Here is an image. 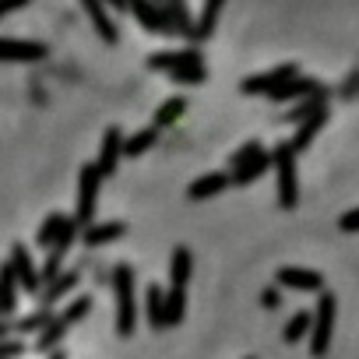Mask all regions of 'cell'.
<instances>
[{
  "mask_svg": "<svg viewBox=\"0 0 359 359\" xmlns=\"http://www.w3.org/2000/svg\"><path fill=\"white\" fill-rule=\"evenodd\" d=\"M334 313H338V299L334 292H320L317 310H313V331H310V352L320 359L331 348V334H334Z\"/></svg>",
  "mask_w": 359,
  "mask_h": 359,
  "instance_id": "obj_4",
  "label": "cell"
},
{
  "mask_svg": "<svg viewBox=\"0 0 359 359\" xmlns=\"http://www.w3.org/2000/svg\"><path fill=\"white\" fill-rule=\"evenodd\" d=\"M229 184H233V180H229L226 172H205L201 180H194V184L187 187V198H191V201H205V198L222 194Z\"/></svg>",
  "mask_w": 359,
  "mask_h": 359,
  "instance_id": "obj_13",
  "label": "cell"
},
{
  "mask_svg": "<svg viewBox=\"0 0 359 359\" xmlns=\"http://www.w3.org/2000/svg\"><path fill=\"white\" fill-rule=\"evenodd\" d=\"M25 352V341L22 338H8V341H0V359H18Z\"/></svg>",
  "mask_w": 359,
  "mask_h": 359,
  "instance_id": "obj_32",
  "label": "cell"
},
{
  "mask_svg": "<svg viewBox=\"0 0 359 359\" xmlns=\"http://www.w3.org/2000/svg\"><path fill=\"white\" fill-rule=\"evenodd\" d=\"M99 184H102V172H99V165H95V162L81 165V176H78V208H74V222H78V229L95 226Z\"/></svg>",
  "mask_w": 359,
  "mask_h": 359,
  "instance_id": "obj_3",
  "label": "cell"
},
{
  "mask_svg": "<svg viewBox=\"0 0 359 359\" xmlns=\"http://www.w3.org/2000/svg\"><path fill=\"white\" fill-rule=\"evenodd\" d=\"M226 0H205V11H201V22H198V39H208L215 32V22H219V11H222Z\"/></svg>",
  "mask_w": 359,
  "mask_h": 359,
  "instance_id": "obj_27",
  "label": "cell"
},
{
  "mask_svg": "<svg viewBox=\"0 0 359 359\" xmlns=\"http://www.w3.org/2000/svg\"><path fill=\"white\" fill-rule=\"evenodd\" d=\"M109 285L116 292V334L130 338L137 331V289H134L130 264H116L109 271Z\"/></svg>",
  "mask_w": 359,
  "mask_h": 359,
  "instance_id": "obj_1",
  "label": "cell"
},
{
  "mask_svg": "<svg viewBox=\"0 0 359 359\" xmlns=\"http://www.w3.org/2000/svg\"><path fill=\"white\" fill-rule=\"evenodd\" d=\"M191 64H201V53L198 50H180V53H151L148 57V67L151 71H180V67H191Z\"/></svg>",
  "mask_w": 359,
  "mask_h": 359,
  "instance_id": "obj_14",
  "label": "cell"
},
{
  "mask_svg": "<svg viewBox=\"0 0 359 359\" xmlns=\"http://www.w3.org/2000/svg\"><path fill=\"white\" fill-rule=\"evenodd\" d=\"M247 359H254V355H247Z\"/></svg>",
  "mask_w": 359,
  "mask_h": 359,
  "instance_id": "obj_41",
  "label": "cell"
},
{
  "mask_svg": "<svg viewBox=\"0 0 359 359\" xmlns=\"http://www.w3.org/2000/svg\"><path fill=\"white\" fill-rule=\"evenodd\" d=\"M191 275H194V257H191V250H187V247H176L172 257H169V282H172V289H187Z\"/></svg>",
  "mask_w": 359,
  "mask_h": 359,
  "instance_id": "obj_15",
  "label": "cell"
},
{
  "mask_svg": "<svg viewBox=\"0 0 359 359\" xmlns=\"http://www.w3.org/2000/svg\"><path fill=\"white\" fill-rule=\"evenodd\" d=\"M50 359H67V352H60V348H57V352H50Z\"/></svg>",
  "mask_w": 359,
  "mask_h": 359,
  "instance_id": "obj_38",
  "label": "cell"
},
{
  "mask_svg": "<svg viewBox=\"0 0 359 359\" xmlns=\"http://www.w3.org/2000/svg\"><path fill=\"white\" fill-rule=\"evenodd\" d=\"M299 74V67L296 64H282V67H271L268 74H257V78H247L243 85H240V92L243 95H271L275 88H282L289 78H296Z\"/></svg>",
  "mask_w": 359,
  "mask_h": 359,
  "instance_id": "obj_7",
  "label": "cell"
},
{
  "mask_svg": "<svg viewBox=\"0 0 359 359\" xmlns=\"http://www.w3.org/2000/svg\"><path fill=\"white\" fill-rule=\"evenodd\" d=\"M184 313H187V292L184 289H169L165 292V324L176 327L180 320H184Z\"/></svg>",
  "mask_w": 359,
  "mask_h": 359,
  "instance_id": "obj_25",
  "label": "cell"
},
{
  "mask_svg": "<svg viewBox=\"0 0 359 359\" xmlns=\"http://www.w3.org/2000/svg\"><path fill=\"white\" fill-rule=\"evenodd\" d=\"M127 4H137V0H127Z\"/></svg>",
  "mask_w": 359,
  "mask_h": 359,
  "instance_id": "obj_39",
  "label": "cell"
},
{
  "mask_svg": "<svg viewBox=\"0 0 359 359\" xmlns=\"http://www.w3.org/2000/svg\"><path fill=\"white\" fill-rule=\"evenodd\" d=\"M25 4H29V0H0V18H8V15L22 11Z\"/></svg>",
  "mask_w": 359,
  "mask_h": 359,
  "instance_id": "obj_35",
  "label": "cell"
},
{
  "mask_svg": "<svg viewBox=\"0 0 359 359\" xmlns=\"http://www.w3.org/2000/svg\"><path fill=\"white\" fill-rule=\"evenodd\" d=\"M310 331H313V313H310V310H296V313L289 317V324L282 327V341H285V345H296V341H303Z\"/></svg>",
  "mask_w": 359,
  "mask_h": 359,
  "instance_id": "obj_19",
  "label": "cell"
},
{
  "mask_svg": "<svg viewBox=\"0 0 359 359\" xmlns=\"http://www.w3.org/2000/svg\"><path fill=\"white\" fill-rule=\"evenodd\" d=\"M102 4H109L113 11H130V4H127V0H102Z\"/></svg>",
  "mask_w": 359,
  "mask_h": 359,
  "instance_id": "obj_37",
  "label": "cell"
},
{
  "mask_svg": "<svg viewBox=\"0 0 359 359\" xmlns=\"http://www.w3.org/2000/svg\"><path fill=\"white\" fill-rule=\"evenodd\" d=\"M144 313H148V324L155 331H165L169 327L165 324V292H162V285H148L144 289Z\"/></svg>",
  "mask_w": 359,
  "mask_h": 359,
  "instance_id": "obj_18",
  "label": "cell"
},
{
  "mask_svg": "<svg viewBox=\"0 0 359 359\" xmlns=\"http://www.w3.org/2000/svg\"><path fill=\"white\" fill-rule=\"evenodd\" d=\"M11 331H15V324H11V320H0V341H8V338H11Z\"/></svg>",
  "mask_w": 359,
  "mask_h": 359,
  "instance_id": "obj_36",
  "label": "cell"
},
{
  "mask_svg": "<svg viewBox=\"0 0 359 359\" xmlns=\"http://www.w3.org/2000/svg\"><path fill=\"white\" fill-rule=\"evenodd\" d=\"M155 137H158V127H144V130H137L134 137L123 141V155H130V158H134V155H144V151L155 144Z\"/></svg>",
  "mask_w": 359,
  "mask_h": 359,
  "instance_id": "obj_26",
  "label": "cell"
},
{
  "mask_svg": "<svg viewBox=\"0 0 359 359\" xmlns=\"http://www.w3.org/2000/svg\"><path fill=\"white\" fill-rule=\"evenodd\" d=\"M123 233H127L123 222H95V226H88V229L81 233V243H85V247H106V243L120 240Z\"/></svg>",
  "mask_w": 359,
  "mask_h": 359,
  "instance_id": "obj_16",
  "label": "cell"
},
{
  "mask_svg": "<svg viewBox=\"0 0 359 359\" xmlns=\"http://www.w3.org/2000/svg\"><path fill=\"white\" fill-rule=\"evenodd\" d=\"M88 310H92V296H78V299H71V303H67V306H64L57 317H60L67 327H74L78 320H85V317H88Z\"/></svg>",
  "mask_w": 359,
  "mask_h": 359,
  "instance_id": "obj_28",
  "label": "cell"
},
{
  "mask_svg": "<svg viewBox=\"0 0 359 359\" xmlns=\"http://www.w3.org/2000/svg\"><path fill=\"white\" fill-rule=\"evenodd\" d=\"M324 120H327V109H324V106H320L317 113H310V116H306V120L299 123V130H296V137L289 141V144H292V151H303V148H306V144L313 141V134H317V130L324 127Z\"/></svg>",
  "mask_w": 359,
  "mask_h": 359,
  "instance_id": "obj_20",
  "label": "cell"
},
{
  "mask_svg": "<svg viewBox=\"0 0 359 359\" xmlns=\"http://www.w3.org/2000/svg\"><path fill=\"white\" fill-rule=\"evenodd\" d=\"M338 229H341V233H359V208L345 212V215L338 219Z\"/></svg>",
  "mask_w": 359,
  "mask_h": 359,
  "instance_id": "obj_34",
  "label": "cell"
},
{
  "mask_svg": "<svg viewBox=\"0 0 359 359\" xmlns=\"http://www.w3.org/2000/svg\"><path fill=\"white\" fill-rule=\"evenodd\" d=\"M67 215H60V212H53V215H46V222L39 226V233H36V243L39 247H46V250H53L57 247V240H60V233L67 229Z\"/></svg>",
  "mask_w": 359,
  "mask_h": 359,
  "instance_id": "obj_21",
  "label": "cell"
},
{
  "mask_svg": "<svg viewBox=\"0 0 359 359\" xmlns=\"http://www.w3.org/2000/svg\"><path fill=\"white\" fill-rule=\"evenodd\" d=\"M11 268H15V275H18V285L29 292V296H39L43 292V278H39V268L32 264V254H29V247L25 243H11Z\"/></svg>",
  "mask_w": 359,
  "mask_h": 359,
  "instance_id": "obj_6",
  "label": "cell"
},
{
  "mask_svg": "<svg viewBox=\"0 0 359 359\" xmlns=\"http://www.w3.org/2000/svg\"><path fill=\"white\" fill-rule=\"evenodd\" d=\"M169 78H172V81H180V85H201V81H205V67H201V64H191V67L172 71Z\"/></svg>",
  "mask_w": 359,
  "mask_h": 359,
  "instance_id": "obj_31",
  "label": "cell"
},
{
  "mask_svg": "<svg viewBox=\"0 0 359 359\" xmlns=\"http://www.w3.org/2000/svg\"><path fill=\"white\" fill-rule=\"evenodd\" d=\"M275 285L282 289H296V292H324V278L310 268H278L275 271Z\"/></svg>",
  "mask_w": 359,
  "mask_h": 359,
  "instance_id": "obj_9",
  "label": "cell"
},
{
  "mask_svg": "<svg viewBox=\"0 0 359 359\" xmlns=\"http://www.w3.org/2000/svg\"><path fill=\"white\" fill-rule=\"evenodd\" d=\"M78 282H81V271H78V268H74V271H64L57 282H50V285L39 292V306H50V310H53V303H60Z\"/></svg>",
  "mask_w": 359,
  "mask_h": 359,
  "instance_id": "obj_17",
  "label": "cell"
},
{
  "mask_svg": "<svg viewBox=\"0 0 359 359\" xmlns=\"http://www.w3.org/2000/svg\"><path fill=\"white\" fill-rule=\"evenodd\" d=\"M165 11H169V18L176 22V32H184V36H194V32H198V29L191 25V15H187L184 0H165Z\"/></svg>",
  "mask_w": 359,
  "mask_h": 359,
  "instance_id": "obj_29",
  "label": "cell"
},
{
  "mask_svg": "<svg viewBox=\"0 0 359 359\" xmlns=\"http://www.w3.org/2000/svg\"><path fill=\"white\" fill-rule=\"evenodd\" d=\"M81 8H85V15L92 18V25H95L99 39H102L106 46H116L120 32H116V25L109 22V11H106V4H102V0H81Z\"/></svg>",
  "mask_w": 359,
  "mask_h": 359,
  "instance_id": "obj_11",
  "label": "cell"
},
{
  "mask_svg": "<svg viewBox=\"0 0 359 359\" xmlns=\"http://www.w3.org/2000/svg\"><path fill=\"white\" fill-rule=\"evenodd\" d=\"M53 317H57V313H53L50 306H39V310H32L29 317L15 320V334H32V331H39V334H43V331L53 324Z\"/></svg>",
  "mask_w": 359,
  "mask_h": 359,
  "instance_id": "obj_22",
  "label": "cell"
},
{
  "mask_svg": "<svg viewBox=\"0 0 359 359\" xmlns=\"http://www.w3.org/2000/svg\"><path fill=\"white\" fill-rule=\"evenodd\" d=\"M67 331H71V327H67V324H64L60 317H53V324H50V327H46V331H43V334L36 338V345H32V348H36V352H46V355H50V352H57V345L64 341V334H67Z\"/></svg>",
  "mask_w": 359,
  "mask_h": 359,
  "instance_id": "obj_23",
  "label": "cell"
},
{
  "mask_svg": "<svg viewBox=\"0 0 359 359\" xmlns=\"http://www.w3.org/2000/svg\"><path fill=\"white\" fill-rule=\"evenodd\" d=\"M184 109H187V102H184V99H165V102L155 109V127H169V123H172L180 113H184Z\"/></svg>",
  "mask_w": 359,
  "mask_h": 359,
  "instance_id": "obj_30",
  "label": "cell"
},
{
  "mask_svg": "<svg viewBox=\"0 0 359 359\" xmlns=\"http://www.w3.org/2000/svg\"><path fill=\"white\" fill-rule=\"evenodd\" d=\"M271 165L278 172V208L292 212L299 201V180H296V151L292 144H278L271 151Z\"/></svg>",
  "mask_w": 359,
  "mask_h": 359,
  "instance_id": "obj_2",
  "label": "cell"
},
{
  "mask_svg": "<svg viewBox=\"0 0 359 359\" xmlns=\"http://www.w3.org/2000/svg\"><path fill=\"white\" fill-rule=\"evenodd\" d=\"M261 306H268V310H278V306H282V292H278V285H268V289L261 292Z\"/></svg>",
  "mask_w": 359,
  "mask_h": 359,
  "instance_id": "obj_33",
  "label": "cell"
},
{
  "mask_svg": "<svg viewBox=\"0 0 359 359\" xmlns=\"http://www.w3.org/2000/svg\"><path fill=\"white\" fill-rule=\"evenodd\" d=\"M46 46L32 43V39H0V60L4 64H36L46 60Z\"/></svg>",
  "mask_w": 359,
  "mask_h": 359,
  "instance_id": "obj_8",
  "label": "cell"
},
{
  "mask_svg": "<svg viewBox=\"0 0 359 359\" xmlns=\"http://www.w3.org/2000/svg\"><path fill=\"white\" fill-rule=\"evenodd\" d=\"M18 275H15V268H11V261H4L0 264V313H4V320L8 317H15V310H18Z\"/></svg>",
  "mask_w": 359,
  "mask_h": 359,
  "instance_id": "obj_12",
  "label": "cell"
},
{
  "mask_svg": "<svg viewBox=\"0 0 359 359\" xmlns=\"http://www.w3.org/2000/svg\"><path fill=\"white\" fill-rule=\"evenodd\" d=\"M0 320H4V313H0Z\"/></svg>",
  "mask_w": 359,
  "mask_h": 359,
  "instance_id": "obj_40",
  "label": "cell"
},
{
  "mask_svg": "<svg viewBox=\"0 0 359 359\" xmlns=\"http://www.w3.org/2000/svg\"><path fill=\"white\" fill-rule=\"evenodd\" d=\"M306 92H320V88H317L310 78H289L282 88L271 92V99H275V102H285V99H299V95H306Z\"/></svg>",
  "mask_w": 359,
  "mask_h": 359,
  "instance_id": "obj_24",
  "label": "cell"
},
{
  "mask_svg": "<svg viewBox=\"0 0 359 359\" xmlns=\"http://www.w3.org/2000/svg\"><path fill=\"white\" fill-rule=\"evenodd\" d=\"M271 165V155L261 148V141H247L236 155H233V184H254V180Z\"/></svg>",
  "mask_w": 359,
  "mask_h": 359,
  "instance_id": "obj_5",
  "label": "cell"
},
{
  "mask_svg": "<svg viewBox=\"0 0 359 359\" xmlns=\"http://www.w3.org/2000/svg\"><path fill=\"white\" fill-rule=\"evenodd\" d=\"M120 155H123V134H120V127H109L102 134V148H99V158H95L99 172L102 176H113L116 165H120Z\"/></svg>",
  "mask_w": 359,
  "mask_h": 359,
  "instance_id": "obj_10",
  "label": "cell"
}]
</instances>
